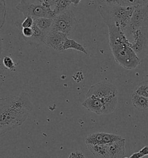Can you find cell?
Here are the masks:
<instances>
[{"label":"cell","mask_w":148,"mask_h":158,"mask_svg":"<svg viewBox=\"0 0 148 158\" xmlns=\"http://www.w3.org/2000/svg\"><path fill=\"white\" fill-rule=\"evenodd\" d=\"M53 19L50 18H40L34 20V24L37 25L43 33L46 35L49 33L52 28Z\"/></svg>","instance_id":"cell-16"},{"label":"cell","mask_w":148,"mask_h":158,"mask_svg":"<svg viewBox=\"0 0 148 158\" xmlns=\"http://www.w3.org/2000/svg\"><path fill=\"white\" fill-rule=\"evenodd\" d=\"M131 101L134 107L140 111L148 110V98L133 93L131 97Z\"/></svg>","instance_id":"cell-15"},{"label":"cell","mask_w":148,"mask_h":158,"mask_svg":"<svg viewBox=\"0 0 148 158\" xmlns=\"http://www.w3.org/2000/svg\"><path fill=\"white\" fill-rule=\"evenodd\" d=\"M71 49H75L78 51L81 52L83 53L84 54L88 55V53L86 51V50L84 49L82 45L79 44L77 42H76L74 40L69 39L68 38H67L66 41L64 43L63 49L64 51Z\"/></svg>","instance_id":"cell-18"},{"label":"cell","mask_w":148,"mask_h":158,"mask_svg":"<svg viewBox=\"0 0 148 158\" xmlns=\"http://www.w3.org/2000/svg\"><path fill=\"white\" fill-rule=\"evenodd\" d=\"M134 93L148 98V81L139 83L135 89Z\"/></svg>","instance_id":"cell-19"},{"label":"cell","mask_w":148,"mask_h":158,"mask_svg":"<svg viewBox=\"0 0 148 158\" xmlns=\"http://www.w3.org/2000/svg\"><path fill=\"white\" fill-rule=\"evenodd\" d=\"M77 26L78 21L74 12L68 10L53 18L51 30L64 33L68 37L75 33Z\"/></svg>","instance_id":"cell-5"},{"label":"cell","mask_w":148,"mask_h":158,"mask_svg":"<svg viewBox=\"0 0 148 158\" xmlns=\"http://www.w3.org/2000/svg\"><path fill=\"white\" fill-rule=\"evenodd\" d=\"M3 64L7 69L12 71H16V64L9 56H5L3 59Z\"/></svg>","instance_id":"cell-20"},{"label":"cell","mask_w":148,"mask_h":158,"mask_svg":"<svg viewBox=\"0 0 148 158\" xmlns=\"http://www.w3.org/2000/svg\"><path fill=\"white\" fill-rule=\"evenodd\" d=\"M33 109L30 95L22 92L0 99V135L22 125Z\"/></svg>","instance_id":"cell-1"},{"label":"cell","mask_w":148,"mask_h":158,"mask_svg":"<svg viewBox=\"0 0 148 158\" xmlns=\"http://www.w3.org/2000/svg\"><path fill=\"white\" fill-rule=\"evenodd\" d=\"M143 156L142 155V154L140 153L139 152H135L131 155L129 158H142Z\"/></svg>","instance_id":"cell-25"},{"label":"cell","mask_w":148,"mask_h":158,"mask_svg":"<svg viewBox=\"0 0 148 158\" xmlns=\"http://www.w3.org/2000/svg\"><path fill=\"white\" fill-rule=\"evenodd\" d=\"M125 139H122L109 144H107L108 149V158H121L125 155Z\"/></svg>","instance_id":"cell-11"},{"label":"cell","mask_w":148,"mask_h":158,"mask_svg":"<svg viewBox=\"0 0 148 158\" xmlns=\"http://www.w3.org/2000/svg\"><path fill=\"white\" fill-rule=\"evenodd\" d=\"M140 153L142 154V155L143 156V157L145 156H148V146H145L143 148L141 149L139 151Z\"/></svg>","instance_id":"cell-24"},{"label":"cell","mask_w":148,"mask_h":158,"mask_svg":"<svg viewBox=\"0 0 148 158\" xmlns=\"http://www.w3.org/2000/svg\"><path fill=\"white\" fill-rule=\"evenodd\" d=\"M109 45L116 61L127 70H133L142 61L131 47V42L121 28L115 26H108Z\"/></svg>","instance_id":"cell-2"},{"label":"cell","mask_w":148,"mask_h":158,"mask_svg":"<svg viewBox=\"0 0 148 158\" xmlns=\"http://www.w3.org/2000/svg\"><path fill=\"white\" fill-rule=\"evenodd\" d=\"M131 47L142 61L148 54V26L139 28L133 33Z\"/></svg>","instance_id":"cell-7"},{"label":"cell","mask_w":148,"mask_h":158,"mask_svg":"<svg viewBox=\"0 0 148 158\" xmlns=\"http://www.w3.org/2000/svg\"><path fill=\"white\" fill-rule=\"evenodd\" d=\"M22 34H23L24 40L31 37L33 34V30L32 28H22Z\"/></svg>","instance_id":"cell-22"},{"label":"cell","mask_w":148,"mask_h":158,"mask_svg":"<svg viewBox=\"0 0 148 158\" xmlns=\"http://www.w3.org/2000/svg\"><path fill=\"white\" fill-rule=\"evenodd\" d=\"M80 1H55V4L53 9V12L55 16L62 14L68 10L69 6L71 4L77 6L79 4Z\"/></svg>","instance_id":"cell-14"},{"label":"cell","mask_w":148,"mask_h":158,"mask_svg":"<svg viewBox=\"0 0 148 158\" xmlns=\"http://www.w3.org/2000/svg\"><path fill=\"white\" fill-rule=\"evenodd\" d=\"M55 1H38L37 4H32L27 1H20L16 8L26 17H31L34 20L40 18L53 19L55 15L51 6L55 5Z\"/></svg>","instance_id":"cell-4"},{"label":"cell","mask_w":148,"mask_h":158,"mask_svg":"<svg viewBox=\"0 0 148 158\" xmlns=\"http://www.w3.org/2000/svg\"><path fill=\"white\" fill-rule=\"evenodd\" d=\"M146 26H148V1H143L135 6L131 21L124 32L128 38L135 31Z\"/></svg>","instance_id":"cell-6"},{"label":"cell","mask_w":148,"mask_h":158,"mask_svg":"<svg viewBox=\"0 0 148 158\" xmlns=\"http://www.w3.org/2000/svg\"><path fill=\"white\" fill-rule=\"evenodd\" d=\"M82 106L97 115H102L103 102L101 98L94 96L86 98L82 102Z\"/></svg>","instance_id":"cell-12"},{"label":"cell","mask_w":148,"mask_h":158,"mask_svg":"<svg viewBox=\"0 0 148 158\" xmlns=\"http://www.w3.org/2000/svg\"><path fill=\"white\" fill-rule=\"evenodd\" d=\"M34 23V20L31 17H26V19L21 24L20 26L22 28H31Z\"/></svg>","instance_id":"cell-21"},{"label":"cell","mask_w":148,"mask_h":158,"mask_svg":"<svg viewBox=\"0 0 148 158\" xmlns=\"http://www.w3.org/2000/svg\"><path fill=\"white\" fill-rule=\"evenodd\" d=\"M33 34L32 37L28 39L24 40L28 42H35V43H43L45 35L43 33L41 30L38 28L36 24L34 23L32 27Z\"/></svg>","instance_id":"cell-17"},{"label":"cell","mask_w":148,"mask_h":158,"mask_svg":"<svg viewBox=\"0 0 148 158\" xmlns=\"http://www.w3.org/2000/svg\"><path fill=\"white\" fill-rule=\"evenodd\" d=\"M68 158H86V156L82 151H76L70 153Z\"/></svg>","instance_id":"cell-23"},{"label":"cell","mask_w":148,"mask_h":158,"mask_svg":"<svg viewBox=\"0 0 148 158\" xmlns=\"http://www.w3.org/2000/svg\"><path fill=\"white\" fill-rule=\"evenodd\" d=\"M88 149L96 158H108V149L106 145H87Z\"/></svg>","instance_id":"cell-13"},{"label":"cell","mask_w":148,"mask_h":158,"mask_svg":"<svg viewBox=\"0 0 148 158\" xmlns=\"http://www.w3.org/2000/svg\"><path fill=\"white\" fill-rule=\"evenodd\" d=\"M119 135L104 132L94 133L88 135L85 139L86 145H106L122 139Z\"/></svg>","instance_id":"cell-9"},{"label":"cell","mask_w":148,"mask_h":158,"mask_svg":"<svg viewBox=\"0 0 148 158\" xmlns=\"http://www.w3.org/2000/svg\"><path fill=\"white\" fill-rule=\"evenodd\" d=\"M98 11L107 26H115L125 30L128 26L135 6H125L112 1H98Z\"/></svg>","instance_id":"cell-3"},{"label":"cell","mask_w":148,"mask_h":158,"mask_svg":"<svg viewBox=\"0 0 148 158\" xmlns=\"http://www.w3.org/2000/svg\"><path fill=\"white\" fill-rule=\"evenodd\" d=\"M68 37L64 33L51 30L45 38L43 44L56 51H64V45Z\"/></svg>","instance_id":"cell-10"},{"label":"cell","mask_w":148,"mask_h":158,"mask_svg":"<svg viewBox=\"0 0 148 158\" xmlns=\"http://www.w3.org/2000/svg\"><path fill=\"white\" fill-rule=\"evenodd\" d=\"M118 94L117 88L108 82L102 81L92 86L86 94V98L94 96L104 99Z\"/></svg>","instance_id":"cell-8"}]
</instances>
